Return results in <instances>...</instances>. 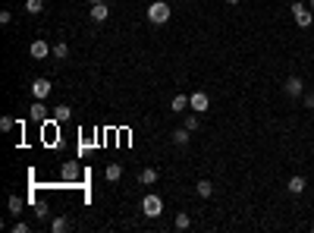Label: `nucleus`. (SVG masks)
<instances>
[{
  "label": "nucleus",
  "instance_id": "obj_1",
  "mask_svg": "<svg viewBox=\"0 0 314 233\" xmlns=\"http://www.w3.org/2000/svg\"><path fill=\"white\" fill-rule=\"evenodd\" d=\"M148 19H151L154 25L170 22V3H164V0H154V3L148 6Z\"/></svg>",
  "mask_w": 314,
  "mask_h": 233
},
{
  "label": "nucleus",
  "instance_id": "obj_2",
  "mask_svg": "<svg viewBox=\"0 0 314 233\" xmlns=\"http://www.w3.org/2000/svg\"><path fill=\"white\" fill-rule=\"evenodd\" d=\"M142 211H145V217H160L164 215V198L160 196H145L142 198Z\"/></svg>",
  "mask_w": 314,
  "mask_h": 233
},
{
  "label": "nucleus",
  "instance_id": "obj_3",
  "mask_svg": "<svg viewBox=\"0 0 314 233\" xmlns=\"http://www.w3.org/2000/svg\"><path fill=\"white\" fill-rule=\"evenodd\" d=\"M292 16H296V25H298V29H308L311 19H314V13L305 3H292Z\"/></svg>",
  "mask_w": 314,
  "mask_h": 233
},
{
  "label": "nucleus",
  "instance_id": "obj_4",
  "mask_svg": "<svg viewBox=\"0 0 314 233\" xmlns=\"http://www.w3.org/2000/svg\"><path fill=\"white\" fill-rule=\"evenodd\" d=\"M29 54L35 57V60H48V57L53 54V48L44 41V38H35V41H32V48H29Z\"/></svg>",
  "mask_w": 314,
  "mask_h": 233
},
{
  "label": "nucleus",
  "instance_id": "obj_5",
  "mask_svg": "<svg viewBox=\"0 0 314 233\" xmlns=\"http://www.w3.org/2000/svg\"><path fill=\"white\" fill-rule=\"evenodd\" d=\"M189 108L195 110V114H204V110L211 108V98L204 95V91H192L189 95Z\"/></svg>",
  "mask_w": 314,
  "mask_h": 233
},
{
  "label": "nucleus",
  "instance_id": "obj_6",
  "mask_svg": "<svg viewBox=\"0 0 314 233\" xmlns=\"http://www.w3.org/2000/svg\"><path fill=\"white\" fill-rule=\"evenodd\" d=\"M283 91H286L289 98H302V91H305V82H302L298 76H289V79H286V85H283Z\"/></svg>",
  "mask_w": 314,
  "mask_h": 233
},
{
  "label": "nucleus",
  "instance_id": "obj_7",
  "mask_svg": "<svg viewBox=\"0 0 314 233\" xmlns=\"http://www.w3.org/2000/svg\"><path fill=\"white\" fill-rule=\"evenodd\" d=\"M32 95H35L38 101H44V98L50 95V82L48 79H35V82H32Z\"/></svg>",
  "mask_w": 314,
  "mask_h": 233
},
{
  "label": "nucleus",
  "instance_id": "obj_8",
  "mask_svg": "<svg viewBox=\"0 0 314 233\" xmlns=\"http://www.w3.org/2000/svg\"><path fill=\"white\" fill-rule=\"evenodd\" d=\"M29 117L35 120V123H44V120H48V108H44V101H38V98H35V104H32Z\"/></svg>",
  "mask_w": 314,
  "mask_h": 233
},
{
  "label": "nucleus",
  "instance_id": "obj_9",
  "mask_svg": "<svg viewBox=\"0 0 314 233\" xmlns=\"http://www.w3.org/2000/svg\"><path fill=\"white\" fill-rule=\"evenodd\" d=\"M170 139H173V145H189V139H192V129L179 126V129H173V132H170Z\"/></svg>",
  "mask_w": 314,
  "mask_h": 233
},
{
  "label": "nucleus",
  "instance_id": "obj_10",
  "mask_svg": "<svg viewBox=\"0 0 314 233\" xmlns=\"http://www.w3.org/2000/svg\"><path fill=\"white\" fill-rule=\"evenodd\" d=\"M107 16H110V6L107 3H95L91 6V22H104Z\"/></svg>",
  "mask_w": 314,
  "mask_h": 233
},
{
  "label": "nucleus",
  "instance_id": "obj_11",
  "mask_svg": "<svg viewBox=\"0 0 314 233\" xmlns=\"http://www.w3.org/2000/svg\"><path fill=\"white\" fill-rule=\"evenodd\" d=\"M305 186H308V183H305V177H298V174H296V177L289 179V183H286V189H289L292 196H302V192H305Z\"/></svg>",
  "mask_w": 314,
  "mask_h": 233
},
{
  "label": "nucleus",
  "instance_id": "obj_12",
  "mask_svg": "<svg viewBox=\"0 0 314 233\" xmlns=\"http://www.w3.org/2000/svg\"><path fill=\"white\" fill-rule=\"evenodd\" d=\"M157 183V170L154 167H145L142 174H138V186H154Z\"/></svg>",
  "mask_w": 314,
  "mask_h": 233
},
{
  "label": "nucleus",
  "instance_id": "obj_13",
  "mask_svg": "<svg viewBox=\"0 0 314 233\" xmlns=\"http://www.w3.org/2000/svg\"><path fill=\"white\" fill-rule=\"evenodd\" d=\"M170 108H173V114H182V110L189 108V95H176V98L170 101Z\"/></svg>",
  "mask_w": 314,
  "mask_h": 233
},
{
  "label": "nucleus",
  "instance_id": "obj_14",
  "mask_svg": "<svg viewBox=\"0 0 314 233\" xmlns=\"http://www.w3.org/2000/svg\"><path fill=\"white\" fill-rule=\"evenodd\" d=\"M195 192H198L201 198H208L211 192H214V183H211V179H198V183H195Z\"/></svg>",
  "mask_w": 314,
  "mask_h": 233
},
{
  "label": "nucleus",
  "instance_id": "obj_15",
  "mask_svg": "<svg viewBox=\"0 0 314 233\" xmlns=\"http://www.w3.org/2000/svg\"><path fill=\"white\" fill-rule=\"evenodd\" d=\"M6 208H10V215H22V198H19V196H10V198H6Z\"/></svg>",
  "mask_w": 314,
  "mask_h": 233
},
{
  "label": "nucleus",
  "instance_id": "obj_16",
  "mask_svg": "<svg viewBox=\"0 0 314 233\" xmlns=\"http://www.w3.org/2000/svg\"><path fill=\"white\" fill-rule=\"evenodd\" d=\"M69 114H72L69 104H60V108L53 110V123H66V120H69Z\"/></svg>",
  "mask_w": 314,
  "mask_h": 233
},
{
  "label": "nucleus",
  "instance_id": "obj_17",
  "mask_svg": "<svg viewBox=\"0 0 314 233\" xmlns=\"http://www.w3.org/2000/svg\"><path fill=\"white\" fill-rule=\"evenodd\" d=\"M104 177L110 179V183H116L119 177H123V167H119V164H107V170H104Z\"/></svg>",
  "mask_w": 314,
  "mask_h": 233
},
{
  "label": "nucleus",
  "instance_id": "obj_18",
  "mask_svg": "<svg viewBox=\"0 0 314 233\" xmlns=\"http://www.w3.org/2000/svg\"><path fill=\"white\" fill-rule=\"evenodd\" d=\"M72 224H69V217H53V224H50V230L53 233H66Z\"/></svg>",
  "mask_w": 314,
  "mask_h": 233
},
{
  "label": "nucleus",
  "instance_id": "obj_19",
  "mask_svg": "<svg viewBox=\"0 0 314 233\" xmlns=\"http://www.w3.org/2000/svg\"><path fill=\"white\" fill-rule=\"evenodd\" d=\"M192 227V215L189 211H179L176 215V230H189Z\"/></svg>",
  "mask_w": 314,
  "mask_h": 233
},
{
  "label": "nucleus",
  "instance_id": "obj_20",
  "mask_svg": "<svg viewBox=\"0 0 314 233\" xmlns=\"http://www.w3.org/2000/svg\"><path fill=\"white\" fill-rule=\"evenodd\" d=\"M60 177L63 179H79V167L76 164H63V167H60Z\"/></svg>",
  "mask_w": 314,
  "mask_h": 233
},
{
  "label": "nucleus",
  "instance_id": "obj_21",
  "mask_svg": "<svg viewBox=\"0 0 314 233\" xmlns=\"http://www.w3.org/2000/svg\"><path fill=\"white\" fill-rule=\"evenodd\" d=\"M41 10H44V0H25V13L29 16H38Z\"/></svg>",
  "mask_w": 314,
  "mask_h": 233
},
{
  "label": "nucleus",
  "instance_id": "obj_22",
  "mask_svg": "<svg viewBox=\"0 0 314 233\" xmlns=\"http://www.w3.org/2000/svg\"><path fill=\"white\" fill-rule=\"evenodd\" d=\"M53 57H57V60H66V57H69V44H66V41L53 44Z\"/></svg>",
  "mask_w": 314,
  "mask_h": 233
},
{
  "label": "nucleus",
  "instance_id": "obj_23",
  "mask_svg": "<svg viewBox=\"0 0 314 233\" xmlns=\"http://www.w3.org/2000/svg\"><path fill=\"white\" fill-rule=\"evenodd\" d=\"M185 129H192V132L198 129V114H189V117H185Z\"/></svg>",
  "mask_w": 314,
  "mask_h": 233
},
{
  "label": "nucleus",
  "instance_id": "obj_24",
  "mask_svg": "<svg viewBox=\"0 0 314 233\" xmlns=\"http://www.w3.org/2000/svg\"><path fill=\"white\" fill-rule=\"evenodd\" d=\"M13 126H16V120H13V117H3V120H0V129H3V132H10Z\"/></svg>",
  "mask_w": 314,
  "mask_h": 233
},
{
  "label": "nucleus",
  "instance_id": "obj_25",
  "mask_svg": "<svg viewBox=\"0 0 314 233\" xmlns=\"http://www.w3.org/2000/svg\"><path fill=\"white\" fill-rule=\"evenodd\" d=\"M32 227H29V224H25V221H16V224H13V233H29Z\"/></svg>",
  "mask_w": 314,
  "mask_h": 233
},
{
  "label": "nucleus",
  "instance_id": "obj_26",
  "mask_svg": "<svg viewBox=\"0 0 314 233\" xmlns=\"http://www.w3.org/2000/svg\"><path fill=\"white\" fill-rule=\"evenodd\" d=\"M10 19H13V13H10V10H0V22L6 25V22H10Z\"/></svg>",
  "mask_w": 314,
  "mask_h": 233
},
{
  "label": "nucleus",
  "instance_id": "obj_27",
  "mask_svg": "<svg viewBox=\"0 0 314 233\" xmlns=\"http://www.w3.org/2000/svg\"><path fill=\"white\" fill-rule=\"evenodd\" d=\"M305 108H308V110H314V95H305Z\"/></svg>",
  "mask_w": 314,
  "mask_h": 233
},
{
  "label": "nucleus",
  "instance_id": "obj_28",
  "mask_svg": "<svg viewBox=\"0 0 314 233\" xmlns=\"http://www.w3.org/2000/svg\"><path fill=\"white\" fill-rule=\"evenodd\" d=\"M88 3H91V6H95V3H107V0H88Z\"/></svg>",
  "mask_w": 314,
  "mask_h": 233
},
{
  "label": "nucleus",
  "instance_id": "obj_29",
  "mask_svg": "<svg viewBox=\"0 0 314 233\" xmlns=\"http://www.w3.org/2000/svg\"><path fill=\"white\" fill-rule=\"evenodd\" d=\"M308 6H311V10H314V0H308Z\"/></svg>",
  "mask_w": 314,
  "mask_h": 233
},
{
  "label": "nucleus",
  "instance_id": "obj_30",
  "mask_svg": "<svg viewBox=\"0 0 314 233\" xmlns=\"http://www.w3.org/2000/svg\"><path fill=\"white\" fill-rule=\"evenodd\" d=\"M226 3H239V0H226Z\"/></svg>",
  "mask_w": 314,
  "mask_h": 233
},
{
  "label": "nucleus",
  "instance_id": "obj_31",
  "mask_svg": "<svg viewBox=\"0 0 314 233\" xmlns=\"http://www.w3.org/2000/svg\"><path fill=\"white\" fill-rule=\"evenodd\" d=\"M311 230H314V224H311Z\"/></svg>",
  "mask_w": 314,
  "mask_h": 233
}]
</instances>
